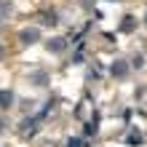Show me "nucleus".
Returning a JSON list of instances; mask_svg holds the SVG:
<instances>
[{
  "label": "nucleus",
  "instance_id": "7",
  "mask_svg": "<svg viewBox=\"0 0 147 147\" xmlns=\"http://www.w3.org/2000/svg\"><path fill=\"white\" fill-rule=\"evenodd\" d=\"M144 24H147V13H144Z\"/></svg>",
  "mask_w": 147,
  "mask_h": 147
},
{
  "label": "nucleus",
  "instance_id": "1",
  "mask_svg": "<svg viewBox=\"0 0 147 147\" xmlns=\"http://www.w3.org/2000/svg\"><path fill=\"white\" fill-rule=\"evenodd\" d=\"M38 38H40V32H38L35 27H32V30H24V32H22V43H27V46H30V43H35Z\"/></svg>",
  "mask_w": 147,
  "mask_h": 147
},
{
  "label": "nucleus",
  "instance_id": "5",
  "mask_svg": "<svg viewBox=\"0 0 147 147\" xmlns=\"http://www.w3.org/2000/svg\"><path fill=\"white\" fill-rule=\"evenodd\" d=\"M64 48V40L56 38V40H48V51H54V54H59V51Z\"/></svg>",
  "mask_w": 147,
  "mask_h": 147
},
{
  "label": "nucleus",
  "instance_id": "2",
  "mask_svg": "<svg viewBox=\"0 0 147 147\" xmlns=\"http://www.w3.org/2000/svg\"><path fill=\"white\" fill-rule=\"evenodd\" d=\"M126 72H128L126 62H115V64H112V75H115V78H126Z\"/></svg>",
  "mask_w": 147,
  "mask_h": 147
},
{
  "label": "nucleus",
  "instance_id": "4",
  "mask_svg": "<svg viewBox=\"0 0 147 147\" xmlns=\"http://www.w3.org/2000/svg\"><path fill=\"white\" fill-rule=\"evenodd\" d=\"M11 102H13L11 91H0V107H11Z\"/></svg>",
  "mask_w": 147,
  "mask_h": 147
},
{
  "label": "nucleus",
  "instance_id": "3",
  "mask_svg": "<svg viewBox=\"0 0 147 147\" xmlns=\"http://www.w3.org/2000/svg\"><path fill=\"white\" fill-rule=\"evenodd\" d=\"M134 27H136V19H134V16H126V19L120 22V30H123V32H134Z\"/></svg>",
  "mask_w": 147,
  "mask_h": 147
},
{
  "label": "nucleus",
  "instance_id": "6",
  "mask_svg": "<svg viewBox=\"0 0 147 147\" xmlns=\"http://www.w3.org/2000/svg\"><path fill=\"white\" fill-rule=\"evenodd\" d=\"M0 59H3V46H0Z\"/></svg>",
  "mask_w": 147,
  "mask_h": 147
}]
</instances>
